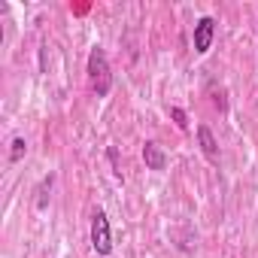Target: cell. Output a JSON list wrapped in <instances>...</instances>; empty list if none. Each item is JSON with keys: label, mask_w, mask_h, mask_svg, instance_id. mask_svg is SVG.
Here are the masks:
<instances>
[{"label": "cell", "mask_w": 258, "mask_h": 258, "mask_svg": "<svg viewBox=\"0 0 258 258\" xmlns=\"http://www.w3.org/2000/svg\"><path fill=\"white\" fill-rule=\"evenodd\" d=\"M88 79H91V88L97 97H106L109 88H112V73H109V61H106V52L103 49H91L88 55Z\"/></svg>", "instance_id": "1"}, {"label": "cell", "mask_w": 258, "mask_h": 258, "mask_svg": "<svg viewBox=\"0 0 258 258\" xmlns=\"http://www.w3.org/2000/svg\"><path fill=\"white\" fill-rule=\"evenodd\" d=\"M91 249L103 258L112 252V231H109V219L103 210H94L91 216Z\"/></svg>", "instance_id": "2"}, {"label": "cell", "mask_w": 258, "mask_h": 258, "mask_svg": "<svg viewBox=\"0 0 258 258\" xmlns=\"http://www.w3.org/2000/svg\"><path fill=\"white\" fill-rule=\"evenodd\" d=\"M213 37H216V22H213V16H201L198 25H195V52H198V55H207L210 46H213Z\"/></svg>", "instance_id": "3"}, {"label": "cell", "mask_w": 258, "mask_h": 258, "mask_svg": "<svg viewBox=\"0 0 258 258\" xmlns=\"http://www.w3.org/2000/svg\"><path fill=\"white\" fill-rule=\"evenodd\" d=\"M143 161H146V167L149 170H164L167 167V155L161 152V146L158 143H143Z\"/></svg>", "instance_id": "4"}, {"label": "cell", "mask_w": 258, "mask_h": 258, "mask_svg": "<svg viewBox=\"0 0 258 258\" xmlns=\"http://www.w3.org/2000/svg\"><path fill=\"white\" fill-rule=\"evenodd\" d=\"M198 143H201V152L210 158V161H216L219 158V143H216V137H213V131L207 124H201L198 127Z\"/></svg>", "instance_id": "5"}, {"label": "cell", "mask_w": 258, "mask_h": 258, "mask_svg": "<svg viewBox=\"0 0 258 258\" xmlns=\"http://www.w3.org/2000/svg\"><path fill=\"white\" fill-rule=\"evenodd\" d=\"M49 191H52V176H46L37 188V210H46L49 207Z\"/></svg>", "instance_id": "6"}, {"label": "cell", "mask_w": 258, "mask_h": 258, "mask_svg": "<svg viewBox=\"0 0 258 258\" xmlns=\"http://www.w3.org/2000/svg\"><path fill=\"white\" fill-rule=\"evenodd\" d=\"M25 149H28V146H25V137H16V140H13V149H10V161H13V164L22 161V158H25Z\"/></svg>", "instance_id": "7"}, {"label": "cell", "mask_w": 258, "mask_h": 258, "mask_svg": "<svg viewBox=\"0 0 258 258\" xmlns=\"http://www.w3.org/2000/svg\"><path fill=\"white\" fill-rule=\"evenodd\" d=\"M170 115H173V121L182 127V131L188 127V115H185V109H179V106H170Z\"/></svg>", "instance_id": "8"}]
</instances>
